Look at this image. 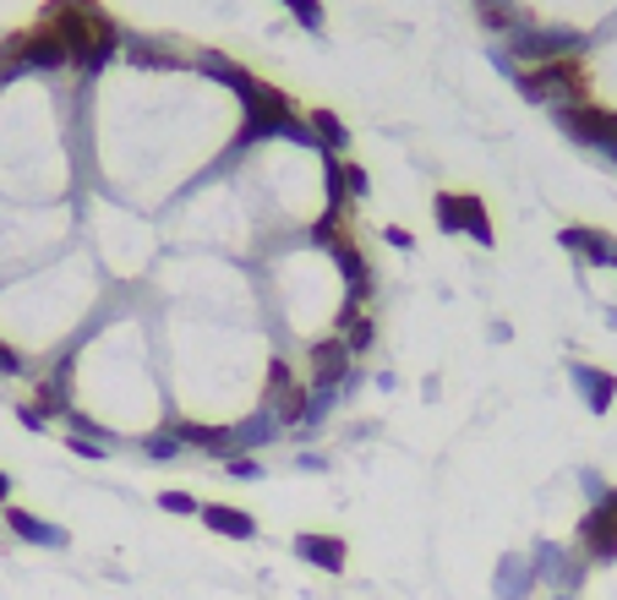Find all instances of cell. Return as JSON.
I'll return each mask as SVG.
<instances>
[{
    "label": "cell",
    "mask_w": 617,
    "mask_h": 600,
    "mask_svg": "<svg viewBox=\"0 0 617 600\" xmlns=\"http://www.w3.org/2000/svg\"><path fill=\"white\" fill-rule=\"evenodd\" d=\"M38 22L66 38L71 66H82V71H99L110 55H121V38H126L99 0H44V16Z\"/></svg>",
    "instance_id": "obj_1"
},
{
    "label": "cell",
    "mask_w": 617,
    "mask_h": 600,
    "mask_svg": "<svg viewBox=\"0 0 617 600\" xmlns=\"http://www.w3.org/2000/svg\"><path fill=\"white\" fill-rule=\"evenodd\" d=\"M241 104H246V121H241L235 148H252V143H268V137H290V143H307V148L317 143L307 115H296V99H290L285 88L252 77V88L241 93Z\"/></svg>",
    "instance_id": "obj_2"
},
{
    "label": "cell",
    "mask_w": 617,
    "mask_h": 600,
    "mask_svg": "<svg viewBox=\"0 0 617 600\" xmlns=\"http://www.w3.org/2000/svg\"><path fill=\"white\" fill-rule=\"evenodd\" d=\"M519 93H525V99H536V104H558V110H574V104H585V99H591L580 55H563V60H547V66L519 71Z\"/></svg>",
    "instance_id": "obj_3"
},
{
    "label": "cell",
    "mask_w": 617,
    "mask_h": 600,
    "mask_svg": "<svg viewBox=\"0 0 617 600\" xmlns=\"http://www.w3.org/2000/svg\"><path fill=\"white\" fill-rule=\"evenodd\" d=\"M580 49H585V33H574V27H514V60L547 66V60H563Z\"/></svg>",
    "instance_id": "obj_4"
},
{
    "label": "cell",
    "mask_w": 617,
    "mask_h": 600,
    "mask_svg": "<svg viewBox=\"0 0 617 600\" xmlns=\"http://www.w3.org/2000/svg\"><path fill=\"white\" fill-rule=\"evenodd\" d=\"M263 404H274V421H307L311 415V388L290 377L285 360H268V388H263Z\"/></svg>",
    "instance_id": "obj_5"
},
{
    "label": "cell",
    "mask_w": 617,
    "mask_h": 600,
    "mask_svg": "<svg viewBox=\"0 0 617 600\" xmlns=\"http://www.w3.org/2000/svg\"><path fill=\"white\" fill-rule=\"evenodd\" d=\"M558 121L580 137V143H591V148H613V132H617V110H602V104H574V110H558Z\"/></svg>",
    "instance_id": "obj_6"
},
{
    "label": "cell",
    "mask_w": 617,
    "mask_h": 600,
    "mask_svg": "<svg viewBox=\"0 0 617 600\" xmlns=\"http://www.w3.org/2000/svg\"><path fill=\"white\" fill-rule=\"evenodd\" d=\"M311 382L317 393H328V388H339L344 377H350V366H355V349L344 344V338H322V344H311Z\"/></svg>",
    "instance_id": "obj_7"
},
{
    "label": "cell",
    "mask_w": 617,
    "mask_h": 600,
    "mask_svg": "<svg viewBox=\"0 0 617 600\" xmlns=\"http://www.w3.org/2000/svg\"><path fill=\"white\" fill-rule=\"evenodd\" d=\"M580 552L591 557V563H613L617 557V513L607 508V502H596L585 519H580Z\"/></svg>",
    "instance_id": "obj_8"
},
{
    "label": "cell",
    "mask_w": 617,
    "mask_h": 600,
    "mask_svg": "<svg viewBox=\"0 0 617 600\" xmlns=\"http://www.w3.org/2000/svg\"><path fill=\"white\" fill-rule=\"evenodd\" d=\"M60 66H71V49H66V38L55 33V27H27L22 33V71H60Z\"/></svg>",
    "instance_id": "obj_9"
},
{
    "label": "cell",
    "mask_w": 617,
    "mask_h": 600,
    "mask_svg": "<svg viewBox=\"0 0 617 600\" xmlns=\"http://www.w3.org/2000/svg\"><path fill=\"white\" fill-rule=\"evenodd\" d=\"M169 437L175 448H202L213 458H235L241 443H235V426H197V421H169Z\"/></svg>",
    "instance_id": "obj_10"
},
{
    "label": "cell",
    "mask_w": 617,
    "mask_h": 600,
    "mask_svg": "<svg viewBox=\"0 0 617 600\" xmlns=\"http://www.w3.org/2000/svg\"><path fill=\"white\" fill-rule=\"evenodd\" d=\"M558 241L569 246V252H580L591 268H617V241L607 230H591V224H569V230H558Z\"/></svg>",
    "instance_id": "obj_11"
},
{
    "label": "cell",
    "mask_w": 617,
    "mask_h": 600,
    "mask_svg": "<svg viewBox=\"0 0 617 600\" xmlns=\"http://www.w3.org/2000/svg\"><path fill=\"white\" fill-rule=\"evenodd\" d=\"M121 55L132 60V66H154V71H180V66H191V55H180L175 44H164V38H121Z\"/></svg>",
    "instance_id": "obj_12"
},
{
    "label": "cell",
    "mask_w": 617,
    "mask_h": 600,
    "mask_svg": "<svg viewBox=\"0 0 617 600\" xmlns=\"http://www.w3.org/2000/svg\"><path fill=\"white\" fill-rule=\"evenodd\" d=\"M296 557L322 568V574H344V563H350L344 535H296Z\"/></svg>",
    "instance_id": "obj_13"
},
{
    "label": "cell",
    "mask_w": 617,
    "mask_h": 600,
    "mask_svg": "<svg viewBox=\"0 0 617 600\" xmlns=\"http://www.w3.org/2000/svg\"><path fill=\"white\" fill-rule=\"evenodd\" d=\"M202 524H208L213 535H230V541H252V535H257V519H252L246 508H230V502H208V508H202Z\"/></svg>",
    "instance_id": "obj_14"
},
{
    "label": "cell",
    "mask_w": 617,
    "mask_h": 600,
    "mask_svg": "<svg viewBox=\"0 0 617 600\" xmlns=\"http://www.w3.org/2000/svg\"><path fill=\"white\" fill-rule=\"evenodd\" d=\"M574 388H585V404L596 410V415H607L617 399V377H607V371H596V366H580L574 360Z\"/></svg>",
    "instance_id": "obj_15"
},
{
    "label": "cell",
    "mask_w": 617,
    "mask_h": 600,
    "mask_svg": "<svg viewBox=\"0 0 617 600\" xmlns=\"http://www.w3.org/2000/svg\"><path fill=\"white\" fill-rule=\"evenodd\" d=\"M191 66H197L202 77H213V82H230L235 93H246V88H252V71H241V66H235V60H224L219 49H197V55H191Z\"/></svg>",
    "instance_id": "obj_16"
},
{
    "label": "cell",
    "mask_w": 617,
    "mask_h": 600,
    "mask_svg": "<svg viewBox=\"0 0 617 600\" xmlns=\"http://www.w3.org/2000/svg\"><path fill=\"white\" fill-rule=\"evenodd\" d=\"M5 524H11L22 541H33V546H66V530H60V524H44V519H33L27 508H5Z\"/></svg>",
    "instance_id": "obj_17"
},
{
    "label": "cell",
    "mask_w": 617,
    "mask_h": 600,
    "mask_svg": "<svg viewBox=\"0 0 617 600\" xmlns=\"http://www.w3.org/2000/svg\"><path fill=\"white\" fill-rule=\"evenodd\" d=\"M66 382H71V366H60L55 377H44V382H38V399H33V410H38L44 421L71 410V399H66Z\"/></svg>",
    "instance_id": "obj_18"
},
{
    "label": "cell",
    "mask_w": 617,
    "mask_h": 600,
    "mask_svg": "<svg viewBox=\"0 0 617 600\" xmlns=\"http://www.w3.org/2000/svg\"><path fill=\"white\" fill-rule=\"evenodd\" d=\"M460 235L492 246V219H486V202H481L475 191H460Z\"/></svg>",
    "instance_id": "obj_19"
},
{
    "label": "cell",
    "mask_w": 617,
    "mask_h": 600,
    "mask_svg": "<svg viewBox=\"0 0 617 600\" xmlns=\"http://www.w3.org/2000/svg\"><path fill=\"white\" fill-rule=\"evenodd\" d=\"M307 126H311V137H317V148H344L350 143V132H344V121L333 115V110H311L307 115Z\"/></svg>",
    "instance_id": "obj_20"
},
{
    "label": "cell",
    "mask_w": 617,
    "mask_h": 600,
    "mask_svg": "<svg viewBox=\"0 0 617 600\" xmlns=\"http://www.w3.org/2000/svg\"><path fill=\"white\" fill-rule=\"evenodd\" d=\"M475 11H481V22H486L492 33H514V27H525L519 11H514V0H475Z\"/></svg>",
    "instance_id": "obj_21"
},
{
    "label": "cell",
    "mask_w": 617,
    "mask_h": 600,
    "mask_svg": "<svg viewBox=\"0 0 617 600\" xmlns=\"http://www.w3.org/2000/svg\"><path fill=\"white\" fill-rule=\"evenodd\" d=\"M263 437H274V415H268V404H263V415H257V421L235 426V443H241V448H257Z\"/></svg>",
    "instance_id": "obj_22"
},
{
    "label": "cell",
    "mask_w": 617,
    "mask_h": 600,
    "mask_svg": "<svg viewBox=\"0 0 617 600\" xmlns=\"http://www.w3.org/2000/svg\"><path fill=\"white\" fill-rule=\"evenodd\" d=\"M432 213H438L443 230H460V191H438L432 197Z\"/></svg>",
    "instance_id": "obj_23"
},
{
    "label": "cell",
    "mask_w": 617,
    "mask_h": 600,
    "mask_svg": "<svg viewBox=\"0 0 617 600\" xmlns=\"http://www.w3.org/2000/svg\"><path fill=\"white\" fill-rule=\"evenodd\" d=\"M333 175H339V186H344V197H350V191H355V197H366V191H372V186H366L372 175H366L361 164H339Z\"/></svg>",
    "instance_id": "obj_24"
},
{
    "label": "cell",
    "mask_w": 617,
    "mask_h": 600,
    "mask_svg": "<svg viewBox=\"0 0 617 600\" xmlns=\"http://www.w3.org/2000/svg\"><path fill=\"white\" fill-rule=\"evenodd\" d=\"M158 508L164 513H202V502L191 491H158Z\"/></svg>",
    "instance_id": "obj_25"
},
{
    "label": "cell",
    "mask_w": 617,
    "mask_h": 600,
    "mask_svg": "<svg viewBox=\"0 0 617 600\" xmlns=\"http://www.w3.org/2000/svg\"><path fill=\"white\" fill-rule=\"evenodd\" d=\"M285 5H290V16H296L301 27H311V33L322 27V0H285Z\"/></svg>",
    "instance_id": "obj_26"
},
{
    "label": "cell",
    "mask_w": 617,
    "mask_h": 600,
    "mask_svg": "<svg viewBox=\"0 0 617 600\" xmlns=\"http://www.w3.org/2000/svg\"><path fill=\"white\" fill-rule=\"evenodd\" d=\"M230 475H241V480H257V475H263V464H257V458H241V453H235V458H230Z\"/></svg>",
    "instance_id": "obj_27"
},
{
    "label": "cell",
    "mask_w": 617,
    "mask_h": 600,
    "mask_svg": "<svg viewBox=\"0 0 617 600\" xmlns=\"http://www.w3.org/2000/svg\"><path fill=\"white\" fill-rule=\"evenodd\" d=\"M0 371H5V377H11V371H22V355H16L5 338H0Z\"/></svg>",
    "instance_id": "obj_28"
},
{
    "label": "cell",
    "mask_w": 617,
    "mask_h": 600,
    "mask_svg": "<svg viewBox=\"0 0 617 600\" xmlns=\"http://www.w3.org/2000/svg\"><path fill=\"white\" fill-rule=\"evenodd\" d=\"M16 421H22V426H27V432H44V415H38V410H33V404H22V410H16Z\"/></svg>",
    "instance_id": "obj_29"
},
{
    "label": "cell",
    "mask_w": 617,
    "mask_h": 600,
    "mask_svg": "<svg viewBox=\"0 0 617 600\" xmlns=\"http://www.w3.org/2000/svg\"><path fill=\"white\" fill-rule=\"evenodd\" d=\"M99 437H71V453H82V458H104V448H93Z\"/></svg>",
    "instance_id": "obj_30"
},
{
    "label": "cell",
    "mask_w": 617,
    "mask_h": 600,
    "mask_svg": "<svg viewBox=\"0 0 617 600\" xmlns=\"http://www.w3.org/2000/svg\"><path fill=\"white\" fill-rule=\"evenodd\" d=\"M148 453H154V458H169V453H175V437H169V432H158L154 443H148Z\"/></svg>",
    "instance_id": "obj_31"
},
{
    "label": "cell",
    "mask_w": 617,
    "mask_h": 600,
    "mask_svg": "<svg viewBox=\"0 0 617 600\" xmlns=\"http://www.w3.org/2000/svg\"><path fill=\"white\" fill-rule=\"evenodd\" d=\"M388 246H399V252H410V246H416V235H410V230H388Z\"/></svg>",
    "instance_id": "obj_32"
},
{
    "label": "cell",
    "mask_w": 617,
    "mask_h": 600,
    "mask_svg": "<svg viewBox=\"0 0 617 600\" xmlns=\"http://www.w3.org/2000/svg\"><path fill=\"white\" fill-rule=\"evenodd\" d=\"M5 497H11V475L0 469V508H5Z\"/></svg>",
    "instance_id": "obj_33"
},
{
    "label": "cell",
    "mask_w": 617,
    "mask_h": 600,
    "mask_svg": "<svg viewBox=\"0 0 617 600\" xmlns=\"http://www.w3.org/2000/svg\"><path fill=\"white\" fill-rule=\"evenodd\" d=\"M602 502H607V508H613V513H617V491H607V497H602Z\"/></svg>",
    "instance_id": "obj_34"
},
{
    "label": "cell",
    "mask_w": 617,
    "mask_h": 600,
    "mask_svg": "<svg viewBox=\"0 0 617 600\" xmlns=\"http://www.w3.org/2000/svg\"><path fill=\"white\" fill-rule=\"evenodd\" d=\"M558 600H574V596H558Z\"/></svg>",
    "instance_id": "obj_35"
}]
</instances>
